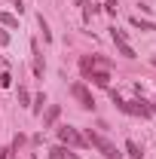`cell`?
I'll list each match as a JSON object with an SVG mask.
<instances>
[{"mask_svg": "<svg viewBox=\"0 0 156 159\" xmlns=\"http://www.w3.org/2000/svg\"><path fill=\"white\" fill-rule=\"evenodd\" d=\"M58 138H61V144H71V147H86V138L80 135L77 129H71V125H61Z\"/></svg>", "mask_w": 156, "mask_h": 159, "instance_id": "7a4b0ae2", "label": "cell"}, {"mask_svg": "<svg viewBox=\"0 0 156 159\" xmlns=\"http://www.w3.org/2000/svg\"><path fill=\"white\" fill-rule=\"evenodd\" d=\"M58 113H61V107H58V104H52V107L46 110V116H43V129H49V125L58 119Z\"/></svg>", "mask_w": 156, "mask_h": 159, "instance_id": "52a82bcc", "label": "cell"}, {"mask_svg": "<svg viewBox=\"0 0 156 159\" xmlns=\"http://www.w3.org/2000/svg\"><path fill=\"white\" fill-rule=\"evenodd\" d=\"M31 52H34V74H37V77H43V70H46V64H43V55H40L37 43H31Z\"/></svg>", "mask_w": 156, "mask_h": 159, "instance_id": "8992f818", "label": "cell"}, {"mask_svg": "<svg viewBox=\"0 0 156 159\" xmlns=\"http://www.w3.org/2000/svg\"><path fill=\"white\" fill-rule=\"evenodd\" d=\"M0 86H12V77L9 74H0Z\"/></svg>", "mask_w": 156, "mask_h": 159, "instance_id": "2e32d148", "label": "cell"}, {"mask_svg": "<svg viewBox=\"0 0 156 159\" xmlns=\"http://www.w3.org/2000/svg\"><path fill=\"white\" fill-rule=\"evenodd\" d=\"M0 21H3V25H6V28H16V25H19V21L12 19V16H9V12H0Z\"/></svg>", "mask_w": 156, "mask_h": 159, "instance_id": "7c38bea8", "label": "cell"}, {"mask_svg": "<svg viewBox=\"0 0 156 159\" xmlns=\"http://www.w3.org/2000/svg\"><path fill=\"white\" fill-rule=\"evenodd\" d=\"M43 104H46V95L40 92V95H37V101H34V113H43Z\"/></svg>", "mask_w": 156, "mask_h": 159, "instance_id": "4fadbf2b", "label": "cell"}, {"mask_svg": "<svg viewBox=\"0 0 156 159\" xmlns=\"http://www.w3.org/2000/svg\"><path fill=\"white\" fill-rule=\"evenodd\" d=\"M104 3H107V6H104V9H107V12H110V16H117V0H104Z\"/></svg>", "mask_w": 156, "mask_h": 159, "instance_id": "9a60e30c", "label": "cell"}, {"mask_svg": "<svg viewBox=\"0 0 156 159\" xmlns=\"http://www.w3.org/2000/svg\"><path fill=\"white\" fill-rule=\"evenodd\" d=\"M141 153H144V150H141V147H138V141H126V156H132V159H141Z\"/></svg>", "mask_w": 156, "mask_h": 159, "instance_id": "ba28073f", "label": "cell"}, {"mask_svg": "<svg viewBox=\"0 0 156 159\" xmlns=\"http://www.w3.org/2000/svg\"><path fill=\"white\" fill-rule=\"evenodd\" d=\"M6 43H9V34H6V31L0 28V46H6Z\"/></svg>", "mask_w": 156, "mask_h": 159, "instance_id": "e0dca14e", "label": "cell"}, {"mask_svg": "<svg viewBox=\"0 0 156 159\" xmlns=\"http://www.w3.org/2000/svg\"><path fill=\"white\" fill-rule=\"evenodd\" d=\"M19 101H21V107H28V101H31V95H28L25 89H19Z\"/></svg>", "mask_w": 156, "mask_h": 159, "instance_id": "5bb4252c", "label": "cell"}, {"mask_svg": "<svg viewBox=\"0 0 156 159\" xmlns=\"http://www.w3.org/2000/svg\"><path fill=\"white\" fill-rule=\"evenodd\" d=\"M86 144H92L95 150H101V156H104V159H122V153H119L117 147H113V144H110L107 138H101V135H95L92 129L86 132Z\"/></svg>", "mask_w": 156, "mask_h": 159, "instance_id": "6da1fadb", "label": "cell"}, {"mask_svg": "<svg viewBox=\"0 0 156 159\" xmlns=\"http://www.w3.org/2000/svg\"><path fill=\"white\" fill-rule=\"evenodd\" d=\"M49 159H77V153H67L64 147H52L49 150Z\"/></svg>", "mask_w": 156, "mask_h": 159, "instance_id": "9c48e42d", "label": "cell"}, {"mask_svg": "<svg viewBox=\"0 0 156 159\" xmlns=\"http://www.w3.org/2000/svg\"><path fill=\"white\" fill-rule=\"evenodd\" d=\"M40 31H43V40H46V43H49V40H52V31H49V25H46V19H43V16H40Z\"/></svg>", "mask_w": 156, "mask_h": 159, "instance_id": "8fae6325", "label": "cell"}, {"mask_svg": "<svg viewBox=\"0 0 156 159\" xmlns=\"http://www.w3.org/2000/svg\"><path fill=\"white\" fill-rule=\"evenodd\" d=\"M150 64H153V67H156V55H153V58H150Z\"/></svg>", "mask_w": 156, "mask_h": 159, "instance_id": "ffe728a7", "label": "cell"}, {"mask_svg": "<svg viewBox=\"0 0 156 159\" xmlns=\"http://www.w3.org/2000/svg\"><path fill=\"white\" fill-rule=\"evenodd\" d=\"M110 37H113V43H117V49H119L122 58H135V49L126 43V34H122L119 28H110Z\"/></svg>", "mask_w": 156, "mask_h": 159, "instance_id": "277c9868", "label": "cell"}, {"mask_svg": "<svg viewBox=\"0 0 156 159\" xmlns=\"http://www.w3.org/2000/svg\"><path fill=\"white\" fill-rule=\"evenodd\" d=\"M71 95H74V98L80 101V107H86V110H92V107H95V98L89 95V89H86L83 83H74V86H71Z\"/></svg>", "mask_w": 156, "mask_h": 159, "instance_id": "3957f363", "label": "cell"}, {"mask_svg": "<svg viewBox=\"0 0 156 159\" xmlns=\"http://www.w3.org/2000/svg\"><path fill=\"white\" fill-rule=\"evenodd\" d=\"M12 3H16V9H19V12L25 9V3H21V0H12Z\"/></svg>", "mask_w": 156, "mask_h": 159, "instance_id": "ac0fdd59", "label": "cell"}, {"mask_svg": "<svg viewBox=\"0 0 156 159\" xmlns=\"http://www.w3.org/2000/svg\"><path fill=\"white\" fill-rule=\"evenodd\" d=\"M6 153H9V150H0V159H6Z\"/></svg>", "mask_w": 156, "mask_h": 159, "instance_id": "d6986e66", "label": "cell"}, {"mask_svg": "<svg viewBox=\"0 0 156 159\" xmlns=\"http://www.w3.org/2000/svg\"><path fill=\"white\" fill-rule=\"evenodd\" d=\"M86 80L95 83V86H101V89L110 86V74H107V70H86Z\"/></svg>", "mask_w": 156, "mask_h": 159, "instance_id": "5b68a950", "label": "cell"}, {"mask_svg": "<svg viewBox=\"0 0 156 159\" xmlns=\"http://www.w3.org/2000/svg\"><path fill=\"white\" fill-rule=\"evenodd\" d=\"M129 21H132V28H141V31H156L153 21H144V19H138V16H132Z\"/></svg>", "mask_w": 156, "mask_h": 159, "instance_id": "30bf717a", "label": "cell"}]
</instances>
